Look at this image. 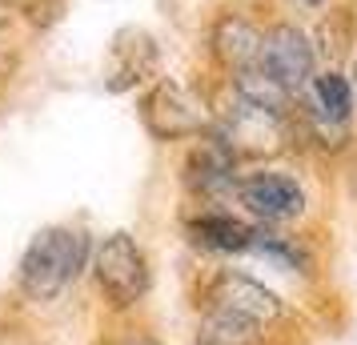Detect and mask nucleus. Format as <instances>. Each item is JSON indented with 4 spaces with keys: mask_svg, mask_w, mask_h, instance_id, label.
I'll use <instances>...</instances> for the list:
<instances>
[{
    "mask_svg": "<svg viewBox=\"0 0 357 345\" xmlns=\"http://www.w3.org/2000/svg\"><path fill=\"white\" fill-rule=\"evenodd\" d=\"M93 241L97 237L89 229L68 225V221L36 229L17 257V273H13L17 297L33 309H52L56 301H65L89 277Z\"/></svg>",
    "mask_w": 357,
    "mask_h": 345,
    "instance_id": "obj_1",
    "label": "nucleus"
},
{
    "mask_svg": "<svg viewBox=\"0 0 357 345\" xmlns=\"http://www.w3.org/2000/svg\"><path fill=\"white\" fill-rule=\"evenodd\" d=\"M213 105V132L229 145V153L249 169V164H281L297 153V129L293 113H273L249 105L237 93H229L221 81L209 84Z\"/></svg>",
    "mask_w": 357,
    "mask_h": 345,
    "instance_id": "obj_2",
    "label": "nucleus"
},
{
    "mask_svg": "<svg viewBox=\"0 0 357 345\" xmlns=\"http://www.w3.org/2000/svg\"><path fill=\"white\" fill-rule=\"evenodd\" d=\"M89 281L97 289L100 309L113 321L137 317L153 297L157 273H153V257H149L145 241L132 229H109L93 241V257H89Z\"/></svg>",
    "mask_w": 357,
    "mask_h": 345,
    "instance_id": "obj_3",
    "label": "nucleus"
},
{
    "mask_svg": "<svg viewBox=\"0 0 357 345\" xmlns=\"http://www.w3.org/2000/svg\"><path fill=\"white\" fill-rule=\"evenodd\" d=\"M137 121H141L145 137L157 145H189L193 137L213 129L209 84L157 72L137 97Z\"/></svg>",
    "mask_w": 357,
    "mask_h": 345,
    "instance_id": "obj_4",
    "label": "nucleus"
},
{
    "mask_svg": "<svg viewBox=\"0 0 357 345\" xmlns=\"http://www.w3.org/2000/svg\"><path fill=\"white\" fill-rule=\"evenodd\" d=\"M233 209L245 213L253 225L297 229L309 217V189L285 164H249L237 177Z\"/></svg>",
    "mask_w": 357,
    "mask_h": 345,
    "instance_id": "obj_5",
    "label": "nucleus"
},
{
    "mask_svg": "<svg viewBox=\"0 0 357 345\" xmlns=\"http://www.w3.org/2000/svg\"><path fill=\"white\" fill-rule=\"evenodd\" d=\"M197 309L233 313V317H245V321L269 329V333L289 313L277 289H269L265 281H257L245 269H233V265H217V269H209L197 281Z\"/></svg>",
    "mask_w": 357,
    "mask_h": 345,
    "instance_id": "obj_6",
    "label": "nucleus"
},
{
    "mask_svg": "<svg viewBox=\"0 0 357 345\" xmlns=\"http://www.w3.org/2000/svg\"><path fill=\"white\" fill-rule=\"evenodd\" d=\"M245 164L229 153V145L217 132L193 137L181 153V189L193 205H233V189Z\"/></svg>",
    "mask_w": 357,
    "mask_h": 345,
    "instance_id": "obj_7",
    "label": "nucleus"
},
{
    "mask_svg": "<svg viewBox=\"0 0 357 345\" xmlns=\"http://www.w3.org/2000/svg\"><path fill=\"white\" fill-rule=\"evenodd\" d=\"M261 33H265V20L253 17L241 4L213 8V17L205 20V56L213 65V77H229V72L257 65Z\"/></svg>",
    "mask_w": 357,
    "mask_h": 345,
    "instance_id": "obj_8",
    "label": "nucleus"
},
{
    "mask_svg": "<svg viewBox=\"0 0 357 345\" xmlns=\"http://www.w3.org/2000/svg\"><path fill=\"white\" fill-rule=\"evenodd\" d=\"M181 237L193 253L205 257H249L253 241V221L237 213L233 205H193L185 201L181 209Z\"/></svg>",
    "mask_w": 357,
    "mask_h": 345,
    "instance_id": "obj_9",
    "label": "nucleus"
},
{
    "mask_svg": "<svg viewBox=\"0 0 357 345\" xmlns=\"http://www.w3.org/2000/svg\"><path fill=\"white\" fill-rule=\"evenodd\" d=\"M157 72H161V45H157V36L149 29H141V24L116 29L109 49H105V65H100L105 93L109 97H129L137 89H145Z\"/></svg>",
    "mask_w": 357,
    "mask_h": 345,
    "instance_id": "obj_10",
    "label": "nucleus"
},
{
    "mask_svg": "<svg viewBox=\"0 0 357 345\" xmlns=\"http://www.w3.org/2000/svg\"><path fill=\"white\" fill-rule=\"evenodd\" d=\"M273 81H281L293 97H301L317 72V56H313V40L309 29L293 17H277L265 20L261 33V61H257Z\"/></svg>",
    "mask_w": 357,
    "mask_h": 345,
    "instance_id": "obj_11",
    "label": "nucleus"
},
{
    "mask_svg": "<svg viewBox=\"0 0 357 345\" xmlns=\"http://www.w3.org/2000/svg\"><path fill=\"white\" fill-rule=\"evenodd\" d=\"M249 257H261L281 273L293 277H317V249L305 233L297 229H273V225H253V241H249Z\"/></svg>",
    "mask_w": 357,
    "mask_h": 345,
    "instance_id": "obj_12",
    "label": "nucleus"
},
{
    "mask_svg": "<svg viewBox=\"0 0 357 345\" xmlns=\"http://www.w3.org/2000/svg\"><path fill=\"white\" fill-rule=\"evenodd\" d=\"M317 68H345L349 52L357 49V0H333L317 13V24L309 29Z\"/></svg>",
    "mask_w": 357,
    "mask_h": 345,
    "instance_id": "obj_13",
    "label": "nucleus"
},
{
    "mask_svg": "<svg viewBox=\"0 0 357 345\" xmlns=\"http://www.w3.org/2000/svg\"><path fill=\"white\" fill-rule=\"evenodd\" d=\"M301 105L317 109L329 121H345V125H357V100H354V84L345 77V68H317L309 89L301 93Z\"/></svg>",
    "mask_w": 357,
    "mask_h": 345,
    "instance_id": "obj_14",
    "label": "nucleus"
},
{
    "mask_svg": "<svg viewBox=\"0 0 357 345\" xmlns=\"http://www.w3.org/2000/svg\"><path fill=\"white\" fill-rule=\"evenodd\" d=\"M269 342V329L253 325L245 317L221 309H197L193 321V345H265Z\"/></svg>",
    "mask_w": 357,
    "mask_h": 345,
    "instance_id": "obj_15",
    "label": "nucleus"
},
{
    "mask_svg": "<svg viewBox=\"0 0 357 345\" xmlns=\"http://www.w3.org/2000/svg\"><path fill=\"white\" fill-rule=\"evenodd\" d=\"M217 81L225 84L229 93H237L241 100L261 105V109H273V113H293V100H297L285 84L273 81V77H269L261 65L241 68V72H229V77H217Z\"/></svg>",
    "mask_w": 357,
    "mask_h": 345,
    "instance_id": "obj_16",
    "label": "nucleus"
},
{
    "mask_svg": "<svg viewBox=\"0 0 357 345\" xmlns=\"http://www.w3.org/2000/svg\"><path fill=\"white\" fill-rule=\"evenodd\" d=\"M93 345H165V342L149 325L125 317V321H113L109 329H100L97 337H93Z\"/></svg>",
    "mask_w": 357,
    "mask_h": 345,
    "instance_id": "obj_17",
    "label": "nucleus"
},
{
    "mask_svg": "<svg viewBox=\"0 0 357 345\" xmlns=\"http://www.w3.org/2000/svg\"><path fill=\"white\" fill-rule=\"evenodd\" d=\"M289 13H321L325 4H333V0H281Z\"/></svg>",
    "mask_w": 357,
    "mask_h": 345,
    "instance_id": "obj_18",
    "label": "nucleus"
},
{
    "mask_svg": "<svg viewBox=\"0 0 357 345\" xmlns=\"http://www.w3.org/2000/svg\"><path fill=\"white\" fill-rule=\"evenodd\" d=\"M345 77H349V84H354V100H357V49L349 52V61H345Z\"/></svg>",
    "mask_w": 357,
    "mask_h": 345,
    "instance_id": "obj_19",
    "label": "nucleus"
},
{
    "mask_svg": "<svg viewBox=\"0 0 357 345\" xmlns=\"http://www.w3.org/2000/svg\"><path fill=\"white\" fill-rule=\"evenodd\" d=\"M17 4H20V0H13V8H17Z\"/></svg>",
    "mask_w": 357,
    "mask_h": 345,
    "instance_id": "obj_20",
    "label": "nucleus"
},
{
    "mask_svg": "<svg viewBox=\"0 0 357 345\" xmlns=\"http://www.w3.org/2000/svg\"><path fill=\"white\" fill-rule=\"evenodd\" d=\"M52 345H61V342H52Z\"/></svg>",
    "mask_w": 357,
    "mask_h": 345,
    "instance_id": "obj_21",
    "label": "nucleus"
}]
</instances>
